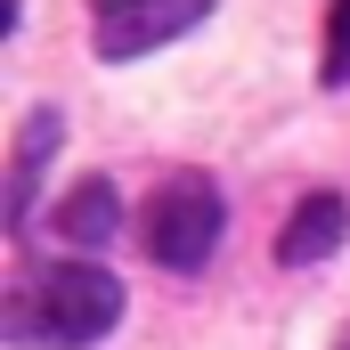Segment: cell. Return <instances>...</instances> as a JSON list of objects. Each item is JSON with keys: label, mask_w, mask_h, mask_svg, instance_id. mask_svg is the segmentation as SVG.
<instances>
[{"label": "cell", "mask_w": 350, "mask_h": 350, "mask_svg": "<svg viewBox=\"0 0 350 350\" xmlns=\"http://www.w3.org/2000/svg\"><path fill=\"white\" fill-rule=\"evenodd\" d=\"M114 228H122V204H114V187H106V179H82V187L57 204V237H66V245H82V253L114 245Z\"/></svg>", "instance_id": "cell-5"}, {"label": "cell", "mask_w": 350, "mask_h": 350, "mask_svg": "<svg viewBox=\"0 0 350 350\" xmlns=\"http://www.w3.org/2000/svg\"><path fill=\"white\" fill-rule=\"evenodd\" d=\"M57 114L41 106V114H25V131H16V179H8V220H25L33 212V179L49 172V147H57Z\"/></svg>", "instance_id": "cell-6"}, {"label": "cell", "mask_w": 350, "mask_h": 350, "mask_svg": "<svg viewBox=\"0 0 350 350\" xmlns=\"http://www.w3.org/2000/svg\"><path fill=\"white\" fill-rule=\"evenodd\" d=\"M342 228H350L342 196H301V204H293V220H285V237H277V261H285V269L326 261V253L342 245Z\"/></svg>", "instance_id": "cell-4"}, {"label": "cell", "mask_w": 350, "mask_h": 350, "mask_svg": "<svg viewBox=\"0 0 350 350\" xmlns=\"http://www.w3.org/2000/svg\"><path fill=\"white\" fill-rule=\"evenodd\" d=\"M326 90H342L350 82V0H334V16H326Z\"/></svg>", "instance_id": "cell-7"}, {"label": "cell", "mask_w": 350, "mask_h": 350, "mask_svg": "<svg viewBox=\"0 0 350 350\" xmlns=\"http://www.w3.org/2000/svg\"><path fill=\"white\" fill-rule=\"evenodd\" d=\"M334 350H350V334H342V342H334Z\"/></svg>", "instance_id": "cell-8"}, {"label": "cell", "mask_w": 350, "mask_h": 350, "mask_svg": "<svg viewBox=\"0 0 350 350\" xmlns=\"http://www.w3.org/2000/svg\"><path fill=\"white\" fill-rule=\"evenodd\" d=\"M122 318V285L98 261H57V269H25L8 285L0 334L25 350H90L98 334H114Z\"/></svg>", "instance_id": "cell-1"}, {"label": "cell", "mask_w": 350, "mask_h": 350, "mask_svg": "<svg viewBox=\"0 0 350 350\" xmlns=\"http://www.w3.org/2000/svg\"><path fill=\"white\" fill-rule=\"evenodd\" d=\"M212 16V0H98V57L106 66H122V57H147V49H163V41H179L187 25H204Z\"/></svg>", "instance_id": "cell-3"}, {"label": "cell", "mask_w": 350, "mask_h": 350, "mask_svg": "<svg viewBox=\"0 0 350 350\" xmlns=\"http://www.w3.org/2000/svg\"><path fill=\"white\" fill-rule=\"evenodd\" d=\"M220 187L204 172H179L163 179L155 196H147V212H139V245H147V261H163V269H204L212 261V245H220Z\"/></svg>", "instance_id": "cell-2"}]
</instances>
